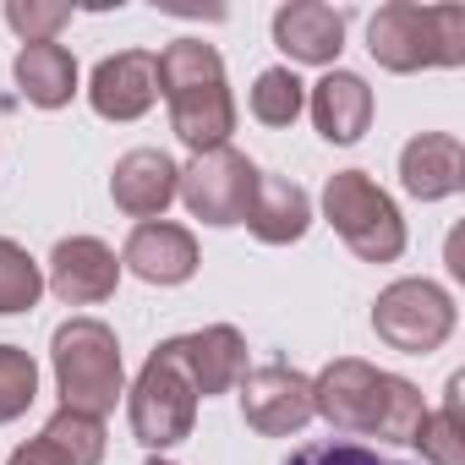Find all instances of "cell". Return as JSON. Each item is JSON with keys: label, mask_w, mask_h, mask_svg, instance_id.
Instances as JSON below:
<instances>
[{"label": "cell", "mask_w": 465, "mask_h": 465, "mask_svg": "<svg viewBox=\"0 0 465 465\" xmlns=\"http://www.w3.org/2000/svg\"><path fill=\"white\" fill-rule=\"evenodd\" d=\"M312 416H323L334 432H351V438L411 443L427 405L411 378L378 372L372 361H356V356H340L312 378Z\"/></svg>", "instance_id": "1"}, {"label": "cell", "mask_w": 465, "mask_h": 465, "mask_svg": "<svg viewBox=\"0 0 465 465\" xmlns=\"http://www.w3.org/2000/svg\"><path fill=\"white\" fill-rule=\"evenodd\" d=\"M159 94L170 104V132L192 153H213L236 132V99L224 83V61L203 39H175L159 50Z\"/></svg>", "instance_id": "2"}, {"label": "cell", "mask_w": 465, "mask_h": 465, "mask_svg": "<svg viewBox=\"0 0 465 465\" xmlns=\"http://www.w3.org/2000/svg\"><path fill=\"white\" fill-rule=\"evenodd\" d=\"M367 50L383 72H432L465 61V6H416V0H389L367 23Z\"/></svg>", "instance_id": "3"}, {"label": "cell", "mask_w": 465, "mask_h": 465, "mask_svg": "<svg viewBox=\"0 0 465 465\" xmlns=\"http://www.w3.org/2000/svg\"><path fill=\"white\" fill-rule=\"evenodd\" d=\"M50 361H55V389L66 411L83 416H110L115 400L126 394V372H121V340L110 323L99 318H72L55 329L50 340Z\"/></svg>", "instance_id": "4"}, {"label": "cell", "mask_w": 465, "mask_h": 465, "mask_svg": "<svg viewBox=\"0 0 465 465\" xmlns=\"http://www.w3.org/2000/svg\"><path fill=\"white\" fill-rule=\"evenodd\" d=\"M126 416H132V438L143 449H153V454H164V449L192 438V427H197V389H192L181 340H164L143 361V372H137V383L126 394Z\"/></svg>", "instance_id": "5"}, {"label": "cell", "mask_w": 465, "mask_h": 465, "mask_svg": "<svg viewBox=\"0 0 465 465\" xmlns=\"http://www.w3.org/2000/svg\"><path fill=\"white\" fill-rule=\"evenodd\" d=\"M323 213L361 263H394L405 252V219L367 170H334L323 186Z\"/></svg>", "instance_id": "6"}, {"label": "cell", "mask_w": 465, "mask_h": 465, "mask_svg": "<svg viewBox=\"0 0 465 465\" xmlns=\"http://www.w3.org/2000/svg\"><path fill=\"white\" fill-rule=\"evenodd\" d=\"M372 329L389 351L427 356L454 334V296L432 280H394L372 302Z\"/></svg>", "instance_id": "7"}, {"label": "cell", "mask_w": 465, "mask_h": 465, "mask_svg": "<svg viewBox=\"0 0 465 465\" xmlns=\"http://www.w3.org/2000/svg\"><path fill=\"white\" fill-rule=\"evenodd\" d=\"M258 164L242 153V148H213V153H197L186 170H181V203L192 219L203 224H247V208H252V192H258Z\"/></svg>", "instance_id": "8"}, {"label": "cell", "mask_w": 465, "mask_h": 465, "mask_svg": "<svg viewBox=\"0 0 465 465\" xmlns=\"http://www.w3.org/2000/svg\"><path fill=\"white\" fill-rule=\"evenodd\" d=\"M236 394H242V421L258 438H291V432H302L312 421V378L285 367V361L247 367Z\"/></svg>", "instance_id": "9"}, {"label": "cell", "mask_w": 465, "mask_h": 465, "mask_svg": "<svg viewBox=\"0 0 465 465\" xmlns=\"http://www.w3.org/2000/svg\"><path fill=\"white\" fill-rule=\"evenodd\" d=\"M88 104L104 121H137L159 104V55L153 50H121L104 55L88 77Z\"/></svg>", "instance_id": "10"}, {"label": "cell", "mask_w": 465, "mask_h": 465, "mask_svg": "<svg viewBox=\"0 0 465 465\" xmlns=\"http://www.w3.org/2000/svg\"><path fill=\"white\" fill-rule=\"evenodd\" d=\"M45 285H50L66 307H94V302H110V296H115L121 263H115V252H110L99 236H66V242H55V252H50Z\"/></svg>", "instance_id": "11"}, {"label": "cell", "mask_w": 465, "mask_h": 465, "mask_svg": "<svg viewBox=\"0 0 465 465\" xmlns=\"http://www.w3.org/2000/svg\"><path fill=\"white\" fill-rule=\"evenodd\" d=\"M197 236L186 224H170V219H148L137 224L126 247H121V269H132L143 285H186L197 274Z\"/></svg>", "instance_id": "12"}, {"label": "cell", "mask_w": 465, "mask_h": 465, "mask_svg": "<svg viewBox=\"0 0 465 465\" xmlns=\"http://www.w3.org/2000/svg\"><path fill=\"white\" fill-rule=\"evenodd\" d=\"M175 192H181V164L164 153V148H132V153H121L115 159V170H110V197H115V208L121 213H132V219H164V208L175 203Z\"/></svg>", "instance_id": "13"}, {"label": "cell", "mask_w": 465, "mask_h": 465, "mask_svg": "<svg viewBox=\"0 0 465 465\" xmlns=\"http://www.w3.org/2000/svg\"><path fill=\"white\" fill-rule=\"evenodd\" d=\"M400 186L416 203H443L465 186V148L454 132H416L400 148Z\"/></svg>", "instance_id": "14"}, {"label": "cell", "mask_w": 465, "mask_h": 465, "mask_svg": "<svg viewBox=\"0 0 465 465\" xmlns=\"http://www.w3.org/2000/svg\"><path fill=\"white\" fill-rule=\"evenodd\" d=\"M274 45L302 66H334L345 50V17L323 0H285L274 12Z\"/></svg>", "instance_id": "15"}, {"label": "cell", "mask_w": 465, "mask_h": 465, "mask_svg": "<svg viewBox=\"0 0 465 465\" xmlns=\"http://www.w3.org/2000/svg\"><path fill=\"white\" fill-rule=\"evenodd\" d=\"M181 356H186L197 400L230 394L247 378V340H242V329H230V323H208L197 334H181Z\"/></svg>", "instance_id": "16"}, {"label": "cell", "mask_w": 465, "mask_h": 465, "mask_svg": "<svg viewBox=\"0 0 465 465\" xmlns=\"http://www.w3.org/2000/svg\"><path fill=\"white\" fill-rule=\"evenodd\" d=\"M307 110H312V126H318L334 148H351V143H361V132L372 126V88H367L356 72H329V77L312 83Z\"/></svg>", "instance_id": "17"}, {"label": "cell", "mask_w": 465, "mask_h": 465, "mask_svg": "<svg viewBox=\"0 0 465 465\" xmlns=\"http://www.w3.org/2000/svg\"><path fill=\"white\" fill-rule=\"evenodd\" d=\"M312 224V197L285 181V175H258V192H252V208H247V230L263 242V247H291L307 236Z\"/></svg>", "instance_id": "18"}, {"label": "cell", "mask_w": 465, "mask_h": 465, "mask_svg": "<svg viewBox=\"0 0 465 465\" xmlns=\"http://www.w3.org/2000/svg\"><path fill=\"white\" fill-rule=\"evenodd\" d=\"M12 77H17L23 99L39 110H66L77 94V61L66 45H23L12 61Z\"/></svg>", "instance_id": "19"}, {"label": "cell", "mask_w": 465, "mask_h": 465, "mask_svg": "<svg viewBox=\"0 0 465 465\" xmlns=\"http://www.w3.org/2000/svg\"><path fill=\"white\" fill-rule=\"evenodd\" d=\"M460 389H465V378L454 372L449 378V389H443V405L438 411H427L421 416V427H416V449L432 460V465H465V421H460Z\"/></svg>", "instance_id": "20"}, {"label": "cell", "mask_w": 465, "mask_h": 465, "mask_svg": "<svg viewBox=\"0 0 465 465\" xmlns=\"http://www.w3.org/2000/svg\"><path fill=\"white\" fill-rule=\"evenodd\" d=\"M247 104H252V115L263 126H296V115L307 110V83L291 66H269V72H258Z\"/></svg>", "instance_id": "21"}, {"label": "cell", "mask_w": 465, "mask_h": 465, "mask_svg": "<svg viewBox=\"0 0 465 465\" xmlns=\"http://www.w3.org/2000/svg\"><path fill=\"white\" fill-rule=\"evenodd\" d=\"M39 296H45L39 263L28 258V247H17L12 236H0V318L39 307Z\"/></svg>", "instance_id": "22"}, {"label": "cell", "mask_w": 465, "mask_h": 465, "mask_svg": "<svg viewBox=\"0 0 465 465\" xmlns=\"http://www.w3.org/2000/svg\"><path fill=\"white\" fill-rule=\"evenodd\" d=\"M39 438H50L72 465H99L104 460V421L99 416H83V411H55L50 421H45V432Z\"/></svg>", "instance_id": "23"}, {"label": "cell", "mask_w": 465, "mask_h": 465, "mask_svg": "<svg viewBox=\"0 0 465 465\" xmlns=\"http://www.w3.org/2000/svg\"><path fill=\"white\" fill-rule=\"evenodd\" d=\"M39 400V367L23 345H0V427Z\"/></svg>", "instance_id": "24"}, {"label": "cell", "mask_w": 465, "mask_h": 465, "mask_svg": "<svg viewBox=\"0 0 465 465\" xmlns=\"http://www.w3.org/2000/svg\"><path fill=\"white\" fill-rule=\"evenodd\" d=\"M6 23L23 34V45H55V34L72 23L66 0H6Z\"/></svg>", "instance_id": "25"}, {"label": "cell", "mask_w": 465, "mask_h": 465, "mask_svg": "<svg viewBox=\"0 0 465 465\" xmlns=\"http://www.w3.org/2000/svg\"><path fill=\"white\" fill-rule=\"evenodd\" d=\"M285 465H394V460H383L378 449H361V443H307Z\"/></svg>", "instance_id": "26"}, {"label": "cell", "mask_w": 465, "mask_h": 465, "mask_svg": "<svg viewBox=\"0 0 465 465\" xmlns=\"http://www.w3.org/2000/svg\"><path fill=\"white\" fill-rule=\"evenodd\" d=\"M6 465H72V460H66L50 438H28L23 449H12V460H6Z\"/></svg>", "instance_id": "27"}, {"label": "cell", "mask_w": 465, "mask_h": 465, "mask_svg": "<svg viewBox=\"0 0 465 465\" xmlns=\"http://www.w3.org/2000/svg\"><path fill=\"white\" fill-rule=\"evenodd\" d=\"M143 465H175V460H164V454H153V460H143Z\"/></svg>", "instance_id": "28"}]
</instances>
